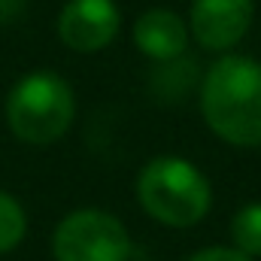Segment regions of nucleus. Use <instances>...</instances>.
Listing matches in <instances>:
<instances>
[{
    "label": "nucleus",
    "mask_w": 261,
    "mask_h": 261,
    "mask_svg": "<svg viewBox=\"0 0 261 261\" xmlns=\"http://www.w3.org/2000/svg\"><path fill=\"white\" fill-rule=\"evenodd\" d=\"M206 128L240 149L261 146V61L225 55L206 70L200 85Z\"/></svg>",
    "instance_id": "f257e3e1"
},
{
    "label": "nucleus",
    "mask_w": 261,
    "mask_h": 261,
    "mask_svg": "<svg viewBox=\"0 0 261 261\" xmlns=\"http://www.w3.org/2000/svg\"><path fill=\"white\" fill-rule=\"evenodd\" d=\"M255 18V0H192L189 31L197 46L228 52L237 46Z\"/></svg>",
    "instance_id": "39448f33"
},
{
    "label": "nucleus",
    "mask_w": 261,
    "mask_h": 261,
    "mask_svg": "<svg viewBox=\"0 0 261 261\" xmlns=\"http://www.w3.org/2000/svg\"><path fill=\"white\" fill-rule=\"evenodd\" d=\"M128 228L107 210H73L52 234L55 261H130Z\"/></svg>",
    "instance_id": "20e7f679"
},
{
    "label": "nucleus",
    "mask_w": 261,
    "mask_h": 261,
    "mask_svg": "<svg viewBox=\"0 0 261 261\" xmlns=\"http://www.w3.org/2000/svg\"><path fill=\"white\" fill-rule=\"evenodd\" d=\"M134 43L152 61H176L189 46V24L170 9H146L134 21Z\"/></svg>",
    "instance_id": "0eeeda50"
},
{
    "label": "nucleus",
    "mask_w": 261,
    "mask_h": 261,
    "mask_svg": "<svg viewBox=\"0 0 261 261\" xmlns=\"http://www.w3.org/2000/svg\"><path fill=\"white\" fill-rule=\"evenodd\" d=\"M122 24V12L113 0H67L58 15V37L73 52L107 49Z\"/></svg>",
    "instance_id": "423d86ee"
},
{
    "label": "nucleus",
    "mask_w": 261,
    "mask_h": 261,
    "mask_svg": "<svg viewBox=\"0 0 261 261\" xmlns=\"http://www.w3.org/2000/svg\"><path fill=\"white\" fill-rule=\"evenodd\" d=\"M76 116V97L52 70H34L21 76L6 97V125L31 146H49L61 140Z\"/></svg>",
    "instance_id": "7ed1b4c3"
},
{
    "label": "nucleus",
    "mask_w": 261,
    "mask_h": 261,
    "mask_svg": "<svg viewBox=\"0 0 261 261\" xmlns=\"http://www.w3.org/2000/svg\"><path fill=\"white\" fill-rule=\"evenodd\" d=\"M28 234V216L12 195L0 192V255L12 252Z\"/></svg>",
    "instance_id": "1a4fd4ad"
},
{
    "label": "nucleus",
    "mask_w": 261,
    "mask_h": 261,
    "mask_svg": "<svg viewBox=\"0 0 261 261\" xmlns=\"http://www.w3.org/2000/svg\"><path fill=\"white\" fill-rule=\"evenodd\" d=\"M231 240H234V249H240L243 255H249V258L261 255V200L246 203L234 213Z\"/></svg>",
    "instance_id": "6e6552de"
},
{
    "label": "nucleus",
    "mask_w": 261,
    "mask_h": 261,
    "mask_svg": "<svg viewBox=\"0 0 261 261\" xmlns=\"http://www.w3.org/2000/svg\"><path fill=\"white\" fill-rule=\"evenodd\" d=\"M18 3H21V0H0V21H9V18L15 15Z\"/></svg>",
    "instance_id": "9b49d317"
},
{
    "label": "nucleus",
    "mask_w": 261,
    "mask_h": 261,
    "mask_svg": "<svg viewBox=\"0 0 261 261\" xmlns=\"http://www.w3.org/2000/svg\"><path fill=\"white\" fill-rule=\"evenodd\" d=\"M137 200L155 222L167 228H192L210 213L213 189L192 161L158 155L137 176Z\"/></svg>",
    "instance_id": "f03ea898"
},
{
    "label": "nucleus",
    "mask_w": 261,
    "mask_h": 261,
    "mask_svg": "<svg viewBox=\"0 0 261 261\" xmlns=\"http://www.w3.org/2000/svg\"><path fill=\"white\" fill-rule=\"evenodd\" d=\"M189 261H255V258L243 255V252H240V249H234V246H210V249L195 252Z\"/></svg>",
    "instance_id": "9d476101"
}]
</instances>
